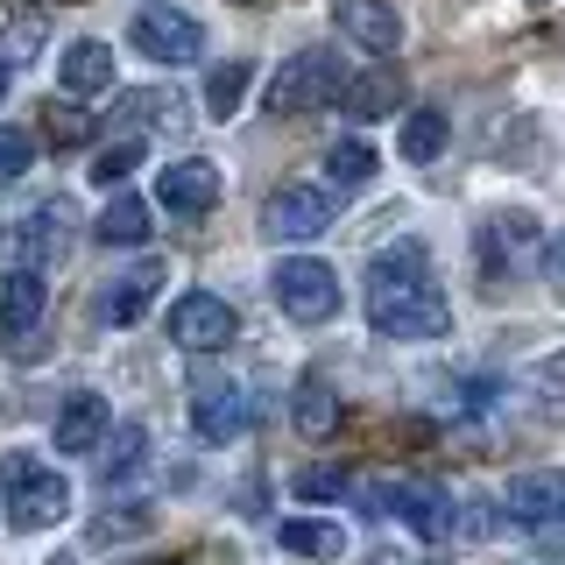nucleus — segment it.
<instances>
[{"mask_svg": "<svg viewBox=\"0 0 565 565\" xmlns=\"http://www.w3.org/2000/svg\"><path fill=\"white\" fill-rule=\"evenodd\" d=\"M93 234H99L106 247H141V241H149V205H141L135 191H114V205L99 212Z\"/></svg>", "mask_w": 565, "mask_h": 565, "instance_id": "22", "label": "nucleus"}, {"mask_svg": "<svg viewBox=\"0 0 565 565\" xmlns=\"http://www.w3.org/2000/svg\"><path fill=\"white\" fill-rule=\"evenodd\" d=\"M502 509L516 523H530V530H544L565 509V473H552V467H530V473H516L509 481V494H502Z\"/></svg>", "mask_w": 565, "mask_h": 565, "instance_id": "14", "label": "nucleus"}, {"mask_svg": "<svg viewBox=\"0 0 565 565\" xmlns=\"http://www.w3.org/2000/svg\"><path fill=\"white\" fill-rule=\"evenodd\" d=\"M120 120H163V128H184V106L170 93H128L120 99Z\"/></svg>", "mask_w": 565, "mask_h": 565, "instance_id": "28", "label": "nucleus"}, {"mask_svg": "<svg viewBox=\"0 0 565 565\" xmlns=\"http://www.w3.org/2000/svg\"><path fill=\"white\" fill-rule=\"evenodd\" d=\"M340 93H347V64L332 57V50H297V57L269 78L276 114H318V106H332Z\"/></svg>", "mask_w": 565, "mask_h": 565, "instance_id": "3", "label": "nucleus"}, {"mask_svg": "<svg viewBox=\"0 0 565 565\" xmlns=\"http://www.w3.org/2000/svg\"><path fill=\"white\" fill-rule=\"evenodd\" d=\"M8 85H14V64H8V57H0V99H8Z\"/></svg>", "mask_w": 565, "mask_h": 565, "instance_id": "36", "label": "nucleus"}, {"mask_svg": "<svg viewBox=\"0 0 565 565\" xmlns=\"http://www.w3.org/2000/svg\"><path fill=\"white\" fill-rule=\"evenodd\" d=\"M135 530H149V516H141V509H120V516L106 509V516L93 523V537H99V544H114V537H135Z\"/></svg>", "mask_w": 565, "mask_h": 565, "instance_id": "32", "label": "nucleus"}, {"mask_svg": "<svg viewBox=\"0 0 565 565\" xmlns=\"http://www.w3.org/2000/svg\"><path fill=\"white\" fill-rule=\"evenodd\" d=\"M170 340L184 347V353H220L226 340H234V305L212 297V290L177 297V305H170Z\"/></svg>", "mask_w": 565, "mask_h": 565, "instance_id": "7", "label": "nucleus"}, {"mask_svg": "<svg viewBox=\"0 0 565 565\" xmlns=\"http://www.w3.org/2000/svg\"><path fill=\"white\" fill-rule=\"evenodd\" d=\"M50 311V290H43V269H8L0 276V332L8 340H29Z\"/></svg>", "mask_w": 565, "mask_h": 565, "instance_id": "13", "label": "nucleus"}, {"mask_svg": "<svg viewBox=\"0 0 565 565\" xmlns=\"http://www.w3.org/2000/svg\"><path fill=\"white\" fill-rule=\"evenodd\" d=\"M57 78H64V93H71V99H99V93H114V50L85 35V43H71V50H64Z\"/></svg>", "mask_w": 565, "mask_h": 565, "instance_id": "16", "label": "nucleus"}, {"mask_svg": "<svg viewBox=\"0 0 565 565\" xmlns=\"http://www.w3.org/2000/svg\"><path fill=\"white\" fill-rule=\"evenodd\" d=\"M332 22H340V35L361 43L367 57H396V43H403V14L388 8V0H340Z\"/></svg>", "mask_w": 565, "mask_h": 565, "instance_id": "11", "label": "nucleus"}, {"mask_svg": "<svg viewBox=\"0 0 565 565\" xmlns=\"http://www.w3.org/2000/svg\"><path fill=\"white\" fill-rule=\"evenodd\" d=\"M43 135L57 141V149H78V141L93 135V120H85L78 106H57V99H50V106H43Z\"/></svg>", "mask_w": 565, "mask_h": 565, "instance_id": "29", "label": "nucleus"}, {"mask_svg": "<svg viewBox=\"0 0 565 565\" xmlns=\"http://www.w3.org/2000/svg\"><path fill=\"white\" fill-rule=\"evenodd\" d=\"M537 255V220L530 212H494L481 226V276H516Z\"/></svg>", "mask_w": 565, "mask_h": 565, "instance_id": "10", "label": "nucleus"}, {"mask_svg": "<svg viewBox=\"0 0 565 565\" xmlns=\"http://www.w3.org/2000/svg\"><path fill=\"white\" fill-rule=\"evenodd\" d=\"M156 290H163V262H141L135 276H120L114 290H99V318L106 326H141L156 305Z\"/></svg>", "mask_w": 565, "mask_h": 565, "instance_id": "15", "label": "nucleus"}, {"mask_svg": "<svg viewBox=\"0 0 565 565\" xmlns=\"http://www.w3.org/2000/svg\"><path fill=\"white\" fill-rule=\"evenodd\" d=\"M0 494H8V523L14 530H50L71 509V481L57 467H43L35 452H8L0 459Z\"/></svg>", "mask_w": 565, "mask_h": 565, "instance_id": "2", "label": "nucleus"}, {"mask_svg": "<svg viewBox=\"0 0 565 565\" xmlns=\"http://www.w3.org/2000/svg\"><path fill=\"white\" fill-rule=\"evenodd\" d=\"M64 241H71V212H64L57 199L14 226V255H22V269H43L50 255H64Z\"/></svg>", "mask_w": 565, "mask_h": 565, "instance_id": "17", "label": "nucleus"}, {"mask_svg": "<svg viewBox=\"0 0 565 565\" xmlns=\"http://www.w3.org/2000/svg\"><path fill=\"white\" fill-rule=\"evenodd\" d=\"M326 177H332V184H367V177H375V149H367L361 135L332 141V149H326Z\"/></svg>", "mask_w": 565, "mask_h": 565, "instance_id": "25", "label": "nucleus"}, {"mask_svg": "<svg viewBox=\"0 0 565 565\" xmlns=\"http://www.w3.org/2000/svg\"><path fill=\"white\" fill-rule=\"evenodd\" d=\"M446 114H438V106H417V114L411 120H403V141H396V149L403 156H411V163H438V156H446Z\"/></svg>", "mask_w": 565, "mask_h": 565, "instance_id": "23", "label": "nucleus"}, {"mask_svg": "<svg viewBox=\"0 0 565 565\" xmlns=\"http://www.w3.org/2000/svg\"><path fill=\"white\" fill-rule=\"evenodd\" d=\"M367 326L382 340H438V332H452V305L438 297L431 262H424L417 241H396L367 262Z\"/></svg>", "mask_w": 565, "mask_h": 565, "instance_id": "1", "label": "nucleus"}, {"mask_svg": "<svg viewBox=\"0 0 565 565\" xmlns=\"http://www.w3.org/2000/svg\"><path fill=\"white\" fill-rule=\"evenodd\" d=\"M35 163V141L22 128H0V184H14V177H29Z\"/></svg>", "mask_w": 565, "mask_h": 565, "instance_id": "31", "label": "nucleus"}, {"mask_svg": "<svg viewBox=\"0 0 565 565\" xmlns=\"http://www.w3.org/2000/svg\"><path fill=\"white\" fill-rule=\"evenodd\" d=\"M537 544H544V552H565V509H558V516L537 530Z\"/></svg>", "mask_w": 565, "mask_h": 565, "instance_id": "35", "label": "nucleus"}, {"mask_svg": "<svg viewBox=\"0 0 565 565\" xmlns=\"http://www.w3.org/2000/svg\"><path fill=\"white\" fill-rule=\"evenodd\" d=\"M141 163V141H114V149L93 156V184H120V177H135Z\"/></svg>", "mask_w": 565, "mask_h": 565, "instance_id": "30", "label": "nucleus"}, {"mask_svg": "<svg viewBox=\"0 0 565 565\" xmlns=\"http://www.w3.org/2000/svg\"><path fill=\"white\" fill-rule=\"evenodd\" d=\"M332 226V191L318 184H282L262 205V241H318Z\"/></svg>", "mask_w": 565, "mask_h": 565, "instance_id": "6", "label": "nucleus"}, {"mask_svg": "<svg viewBox=\"0 0 565 565\" xmlns=\"http://www.w3.org/2000/svg\"><path fill=\"white\" fill-rule=\"evenodd\" d=\"M269 290H276L282 318H297V326H326V318L340 311V276H332L318 255H282Z\"/></svg>", "mask_w": 565, "mask_h": 565, "instance_id": "4", "label": "nucleus"}, {"mask_svg": "<svg viewBox=\"0 0 565 565\" xmlns=\"http://www.w3.org/2000/svg\"><path fill=\"white\" fill-rule=\"evenodd\" d=\"M396 99H403V78H396V71H361V78H347V93H340V106H347L353 120L396 114Z\"/></svg>", "mask_w": 565, "mask_h": 565, "instance_id": "21", "label": "nucleus"}, {"mask_svg": "<svg viewBox=\"0 0 565 565\" xmlns=\"http://www.w3.org/2000/svg\"><path fill=\"white\" fill-rule=\"evenodd\" d=\"M247 85H255V64H220V71L205 78V114H212V120H234L241 99H247Z\"/></svg>", "mask_w": 565, "mask_h": 565, "instance_id": "24", "label": "nucleus"}, {"mask_svg": "<svg viewBox=\"0 0 565 565\" xmlns=\"http://www.w3.org/2000/svg\"><path fill=\"white\" fill-rule=\"evenodd\" d=\"M135 50L149 64H191L205 50V29H199V14H184V8H141L135 14Z\"/></svg>", "mask_w": 565, "mask_h": 565, "instance_id": "5", "label": "nucleus"}, {"mask_svg": "<svg viewBox=\"0 0 565 565\" xmlns=\"http://www.w3.org/2000/svg\"><path fill=\"white\" fill-rule=\"evenodd\" d=\"M141 452H149V431H141V424H120V431L106 438V481L135 473V467H141Z\"/></svg>", "mask_w": 565, "mask_h": 565, "instance_id": "26", "label": "nucleus"}, {"mask_svg": "<svg viewBox=\"0 0 565 565\" xmlns=\"http://www.w3.org/2000/svg\"><path fill=\"white\" fill-rule=\"evenodd\" d=\"M156 205L177 212V220H199V212L220 205V170L205 163V156H184V163H170L156 177Z\"/></svg>", "mask_w": 565, "mask_h": 565, "instance_id": "9", "label": "nucleus"}, {"mask_svg": "<svg viewBox=\"0 0 565 565\" xmlns=\"http://www.w3.org/2000/svg\"><path fill=\"white\" fill-rule=\"evenodd\" d=\"M367 509H396L403 523H417L424 537H446L452 530V494L438 481H396V488H361Z\"/></svg>", "mask_w": 565, "mask_h": 565, "instance_id": "8", "label": "nucleus"}, {"mask_svg": "<svg viewBox=\"0 0 565 565\" xmlns=\"http://www.w3.org/2000/svg\"><path fill=\"white\" fill-rule=\"evenodd\" d=\"M537 262H544V282H552V290L565 297V226H558L552 241H544V255H537Z\"/></svg>", "mask_w": 565, "mask_h": 565, "instance_id": "34", "label": "nucleus"}, {"mask_svg": "<svg viewBox=\"0 0 565 565\" xmlns=\"http://www.w3.org/2000/svg\"><path fill=\"white\" fill-rule=\"evenodd\" d=\"M297 494H311V502L318 494H347V473L340 467H311V473H297Z\"/></svg>", "mask_w": 565, "mask_h": 565, "instance_id": "33", "label": "nucleus"}, {"mask_svg": "<svg viewBox=\"0 0 565 565\" xmlns=\"http://www.w3.org/2000/svg\"><path fill=\"white\" fill-rule=\"evenodd\" d=\"M35 50H43V14H8V43H0V57H8V64H29L35 57Z\"/></svg>", "mask_w": 565, "mask_h": 565, "instance_id": "27", "label": "nucleus"}, {"mask_svg": "<svg viewBox=\"0 0 565 565\" xmlns=\"http://www.w3.org/2000/svg\"><path fill=\"white\" fill-rule=\"evenodd\" d=\"M241 8H269V0H241Z\"/></svg>", "mask_w": 565, "mask_h": 565, "instance_id": "37", "label": "nucleus"}, {"mask_svg": "<svg viewBox=\"0 0 565 565\" xmlns=\"http://www.w3.org/2000/svg\"><path fill=\"white\" fill-rule=\"evenodd\" d=\"M191 431H199L205 446H234L247 431V396L234 382H205L199 396H191Z\"/></svg>", "mask_w": 565, "mask_h": 565, "instance_id": "12", "label": "nucleus"}, {"mask_svg": "<svg viewBox=\"0 0 565 565\" xmlns=\"http://www.w3.org/2000/svg\"><path fill=\"white\" fill-rule=\"evenodd\" d=\"M290 424L305 438H332V431H340V388H332L326 375H305L290 388Z\"/></svg>", "mask_w": 565, "mask_h": 565, "instance_id": "19", "label": "nucleus"}, {"mask_svg": "<svg viewBox=\"0 0 565 565\" xmlns=\"http://www.w3.org/2000/svg\"><path fill=\"white\" fill-rule=\"evenodd\" d=\"M106 424H114V411H106V396H93V388H78V396L57 411V452H93L106 438Z\"/></svg>", "mask_w": 565, "mask_h": 565, "instance_id": "18", "label": "nucleus"}, {"mask_svg": "<svg viewBox=\"0 0 565 565\" xmlns=\"http://www.w3.org/2000/svg\"><path fill=\"white\" fill-rule=\"evenodd\" d=\"M276 544L297 558H340L347 552V523H326V516H282L276 523Z\"/></svg>", "mask_w": 565, "mask_h": 565, "instance_id": "20", "label": "nucleus"}]
</instances>
